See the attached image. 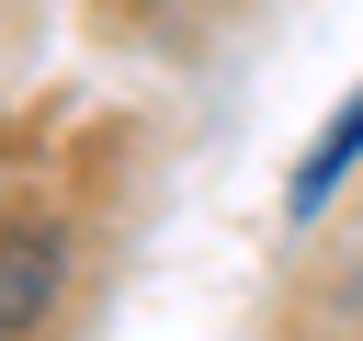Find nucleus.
I'll return each instance as SVG.
<instances>
[{
  "mask_svg": "<svg viewBox=\"0 0 363 341\" xmlns=\"http://www.w3.org/2000/svg\"><path fill=\"white\" fill-rule=\"evenodd\" d=\"M57 273H68V239L45 216H11L0 227V341H23L45 307H57Z\"/></svg>",
  "mask_w": 363,
  "mask_h": 341,
  "instance_id": "nucleus-1",
  "label": "nucleus"
},
{
  "mask_svg": "<svg viewBox=\"0 0 363 341\" xmlns=\"http://www.w3.org/2000/svg\"><path fill=\"white\" fill-rule=\"evenodd\" d=\"M352 159H363V91H352V102H340V114L306 136V159H295V182H284V216L306 227V216H318V205L352 182Z\"/></svg>",
  "mask_w": 363,
  "mask_h": 341,
  "instance_id": "nucleus-2",
  "label": "nucleus"
}]
</instances>
